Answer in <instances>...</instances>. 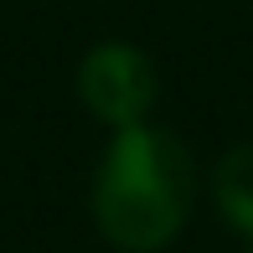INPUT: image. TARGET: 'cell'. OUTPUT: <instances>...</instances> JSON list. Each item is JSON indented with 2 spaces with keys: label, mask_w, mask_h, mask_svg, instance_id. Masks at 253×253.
I'll return each instance as SVG.
<instances>
[{
  "label": "cell",
  "mask_w": 253,
  "mask_h": 253,
  "mask_svg": "<svg viewBox=\"0 0 253 253\" xmlns=\"http://www.w3.org/2000/svg\"><path fill=\"white\" fill-rule=\"evenodd\" d=\"M197 191V166L176 134L150 119L114 129L93 181V222L124 253H160L181 233Z\"/></svg>",
  "instance_id": "obj_1"
},
{
  "label": "cell",
  "mask_w": 253,
  "mask_h": 253,
  "mask_svg": "<svg viewBox=\"0 0 253 253\" xmlns=\"http://www.w3.org/2000/svg\"><path fill=\"white\" fill-rule=\"evenodd\" d=\"M78 98L88 103V114H98L114 129L140 124L160 98L155 62L129 42H103L78 62Z\"/></svg>",
  "instance_id": "obj_2"
},
{
  "label": "cell",
  "mask_w": 253,
  "mask_h": 253,
  "mask_svg": "<svg viewBox=\"0 0 253 253\" xmlns=\"http://www.w3.org/2000/svg\"><path fill=\"white\" fill-rule=\"evenodd\" d=\"M212 191H217V212L238 233L253 238V145H233V150L217 160Z\"/></svg>",
  "instance_id": "obj_3"
}]
</instances>
